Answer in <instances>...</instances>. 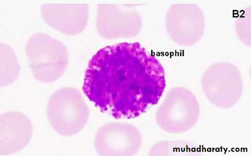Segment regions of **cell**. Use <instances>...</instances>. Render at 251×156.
<instances>
[{
    "instance_id": "obj_1",
    "label": "cell",
    "mask_w": 251,
    "mask_h": 156,
    "mask_svg": "<svg viewBox=\"0 0 251 156\" xmlns=\"http://www.w3.org/2000/svg\"><path fill=\"white\" fill-rule=\"evenodd\" d=\"M159 60L138 43L107 46L90 59L85 95L116 119H133L159 102L166 89Z\"/></svg>"
},
{
    "instance_id": "obj_2",
    "label": "cell",
    "mask_w": 251,
    "mask_h": 156,
    "mask_svg": "<svg viewBox=\"0 0 251 156\" xmlns=\"http://www.w3.org/2000/svg\"><path fill=\"white\" fill-rule=\"evenodd\" d=\"M47 116L54 131L63 136L80 132L87 124L90 111L81 93L73 88L53 93L47 106Z\"/></svg>"
},
{
    "instance_id": "obj_3",
    "label": "cell",
    "mask_w": 251,
    "mask_h": 156,
    "mask_svg": "<svg viewBox=\"0 0 251 156\" xmlns=\"http://www.w3.org/2000/svg\"><path fill=\"white\" fill-rule=\"evenodd\" d=\"M201 109L199 101L190 90L171 89L157 110L155 119L159 128L171 134H182L198 123Z\"/></svg>"
},
{
    "instance_id": "obj_4",
    "label": "cell",
    "mask_w": 251,
    "mask_h": 156,
    "mask_svg": "<svg viewBox=\"0 0 251 156\" xmlns=\"http://www.w3.org/2000/svg\"><path fill=\"white\" fill-rule=\"evenodd\" d=\"M29 65L35 79L43 83H51L65 73L68 65L66 46L44 35L31 37L27 44Z\"/></svg>"
},
{
    "instance_id": "obj_5",
    "label": "cell",
    "mask_w": 251,
    "mask_h": 156,
    "mask_svg": "<svg viewBox=\"0 0 251 156\" xmlns=\"http://www.w3.org/2000/svg\"><path fill=\"white\" fill-rule=\"evenodd\" d=\"M201 86L210 102L223 109L236 105L243 90L240 70L227 62H216L209 66L202 75Z\"/></svg>"
},
{
    "instance_id": "obj_6",
    "label": "cell",
    "mask_w": 251,
    "mask_h": 156,
    "mask_svg": "<svg viewBox=\"0 0 251 156\" xmlns=\"http://www.w3.org/2000/svg\"><path fill=\"white\" fill-rule=\"evenodd\" d=\"M142 143L139 130L124 122L107 123L100 128L94 138V147L100 156L136 155Z\"/></svg>"
},
{
    "instance_id": "obj_7",
    "label": "cell",
    "mask_w": 251,
    "mask_h": 156,
    "mask_svg": "<svg viewBox=\"0 0 251 156\" xmlns=\"http://www.w3.org/2000/svg\"><path fill=\"white\" fill-rule=\"evenodd\" d=\"M166 21L171 39L178 45L191 46L198 43L202 37L205 20L197 5H173L167 12Z\"/></svg>"
},
{
    "instance_id": "obj_8",
    "label": "cell",
    "mask_w": 251,
    "mask_h": 156,
    "mask_svg": "<svg viewBox=\"0 0 251 156\" xmlns=\"http://www.w3.org/2000/svg\"><path fill=\"white\" fill-rule=\"evenodd\" d=\"M32 125L25 115L7 112L0 116V154L8 155L25 148L32 136Z\"/></svg>"
},
{
    "instance_id": "obj_9",
    "label": "cell",
    "mask_w": 251,
    "mask_h": 156,
    "mask_svg": "<svg viewBox=\"0 0 251 156\" xmlns=\"http://www.w3.org/2000/svg\"><path fill=\"white\" fill-rule=\"evenodd\" d=\"M20 67L13 52L6 49L1 50V67H0V84L6 87L13 82L18 78Z\"/></svg>"
},
{
    "instance_id": "obj_10",
    "label": "cell",
    "mask_w": 251,
    "mask_h": 156,
    "mask_svg": "<svg viewBox=\"0 0 251 156\" xmlns=\"http://www.w3.org/2000/svg\"><path fill=\"white\" fill-rule=\"evenodd\" d=\"M195 148L184 141H162L155 143L149 152L150 156H185L192 155Z\"/></svg>"
}]
</instances>
